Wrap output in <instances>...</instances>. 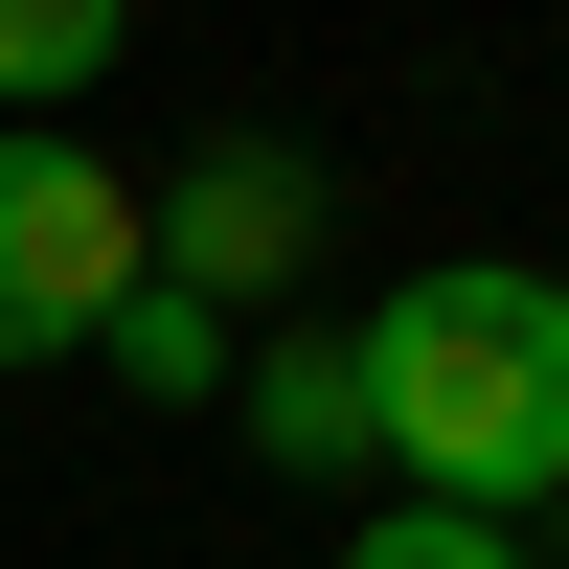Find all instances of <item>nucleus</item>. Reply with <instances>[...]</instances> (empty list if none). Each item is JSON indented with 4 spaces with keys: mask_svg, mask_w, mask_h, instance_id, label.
<instances>
[{
    "mask_svg": "<svg viewBox=\"0 0 569 569\" xmlns=\"http://www.w3.org/2000/svg\"><path fill=\"white\" fill-rule=\"evenodd\" d=\"M342 342H365V433H388L410 501H456V525H547L569 501V273L433 251L410 297H365Z\"/></svg>",
    "mask_w": 569,
    "mask_h": 569,
    "instance_id": "f257e3e1",
    "label": "nucleus"
},
{
    "mask_svg": "<svg viewBox=\"0 0 569 569\" xmlns=\"http://www.w3.org/2000/svg\"><path fill=\"white\" fill-rule=\"evenodd\" d=\"M114 297H137V160H91V137H0V365L114 342Z\"/></svg>",
    "mask_w": 569,
    "mask_h": 569,
    "instance_id": "f03ea898",
    "label": "nucleus"
},
{
    "mask_svg": "<svg viewBox=\"0 0 569 569\" xmlns=\"http://www.w3.org/2000/svg\"><path fill=\"white\" fill-rule=\"evenodd\" d=\"M319 206H342V182H319L297 137H206V160L137 182V273H160V297H206V319H251L273 273H319Z\"/></svg>",
    "mask_w": 569,
    "mask_h": 569,
    "instance_id": "7ed1b4c3",
    "label": "nucleus"
},
{
    "mask_svg": "<svg viewBox=\"0 0 569 569\" xmlns=\"http://www.w3.org/2000/svg\"><path fill=\"white\" fill-rule=\"evenodd\" d=\"M228 433H251L273 479H388V433H365V342H319V319H273V342L228 365Z\"/></svg>",
    "mask_w": 569,
    "mask_h": 569,
    "instance_id": "20e7f679",
    "label": "nucleus"
},
{
    "mask_svg": "<svg viewBox=\"0 0 569 569\" xmlns=\"http://www.w3.org/2000/svg\"><path fill=\"white\" fill-rule=\"evenodd\" d=\"M228 365H251V319H206V297H160V273L114 297V388H137V410H228Z\"/></svg>",
    "mask_w": 569,
    "mask_h": 569,
    "instance_id": "39448f33",
    "label": "nucleus"
},
{
    "mask_svg": "<svg viewBox=\"0 0 569 569\" xmlns=\"http://www.w3.org/2000/svg\"><path fill=\"white\" fill-rule=\"evenodd\" d=\"M91 69H114V0H0V137H46Z\"/></svg>",
    "mask_w": 569,
    "mask_h": 569,
    "instance_id": "423d86ee",
    "label": "nucleus"
},
{
    "mask_svg": "<svg viewBox=\"0 0 569 569\" xmlns=\"http://www.w3.org/2000/svg\"><path fill=\"white\" fill-rule=\"evenodd\" d=\"M319 569H547V547H525V525H456V501H365Z\"/></svg>",
    "mask_w": 569,
    "mask_h": 569,
    "instance_id": "0eeeda50",
    "label": "nucleus"
},
{
    "mask_svg": "<svg viewBox=\"0 0 569 569\" xmlns=\"http://www.w3.org/2000/svg\"><path fill=\"white\" fill-rule=\"evenodd\" d=\"M547 569H569V501H547Z\"/></svg>",
    "mask_w": 569,
    "mask_h": 569,
    "instance_id": "6e6552de",
    "label": "nucleus"
}]
</instances>
